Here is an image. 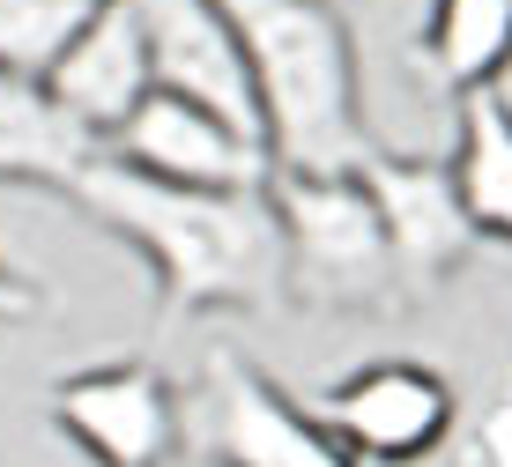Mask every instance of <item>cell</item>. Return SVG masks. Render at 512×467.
Here are the masks:
<instances>
[{"instance_id": "7", "label": "cell", "mask_w": 512, "mask_h": 467, "mask_svg": "<svg viewBox=\"0 0 512 467\" xmlns=\"http://www.w3.org/2000/svg\"><path fill=\"white\" fill-rule=\"evenodd\" d=\"M334 430H342V453L409 467L438 453V438L453 430V386L423 364H372L334 393Z\"/></svg>"}, {"instance_id": "8", "label": "cell", "mask_w": 512, "mask_h": 467, "mask_svg": "<svg viewBox=\"0 0 512 467\" xmlns=\"http://www.w3.org/2000/svg\"><path fill=\"white\" fill-rule=\"evenodd\" d=\"M379 201V223H386V245H394V275L409 282H438L446 267L468 260L475 230H468V208L453 193V171L438 156H386L364 171Z\"/></svg>"}, {"instance_id": "6", "label": "cell", "mask_w": 512, "mask_h": 467, "mask_svg": "<svg viewBox=\"0 0 512 467\" xmlns=\"http://www.w3.org/2000/svg\"><path fill=\"white\" fill-rule=\"evenodd\" d=\"M45 97L90 149H104L134 119V104L149 97V52H141V23H134L127 0H104L90 23H82L67 60L45 75Z\"/></svg>"}, {"instance_id": "3", "label": "cell", "mask_w": 512, "mask_h": 467, "mask_svg": "<svg viewBox=\"0 0 512 467\" xmlns=\"http://www.w3.org/2000/svg\"><path fill=\"white\" fill-rule=\"evenodd\" d=\"M268 215L282 238V275L320 304H372L394 282L379 201L364 178H290L275 171Z\"/></svg>"}, {"instance_id": "14", "label": "cell", "mask_w": 512, "mask_h": 467, "mask_svg": "<svg viewBox=\"0 0 512 467\" xmlns=\"http://www.w3.org/2000/svg\"><path fill=\"white\" fill-rule=\"evenodd\" d=\"M97 8L104 0H0V75L45 89V75L67 60Z\"/></svg>"}, {"instance_id": "9", "label": "cell", "mask_w": 512, "mask_h": 467, "mask_svg": "<svg viewBox=\"0 0 512 467\" xmlns=\"http://www.w3.org/2000/svg\"><path fill=\"white\" fill-rule=\"evenodd\" d=\"M60 423L82 453H97L104 467H164L179 416L156 371L141 364H112V371H82L60 386Z\"/></svg>"}, {"instance_id": "11", "label": "cell", "mask_w": 512, "mask_h": 467, "mask_svg": "<svg viewBox=\"0 0 512 467\" xmlns=\"http://www.w3.org/2000/svg\"><path fill=\"white\" fill-rule=\"evenodd\" d=\"M446 171H453V193H461L475 238L512 245V104L498 89L461 104V141H453Z\"/></svg>"}, {"instance_id": "10", "label": "cell", "mask_w": 512, "mask_h": 467, "mask_svg": "<svg viewBox=\"0 0 512 467\" xmlns=\"http://www.w3.org/2000/svg\"><path fill=\"white\" fill-rule=\"evenodd\" d=\"M423 60H431V82L461 104L498 89V75L512 67V0H431Z\"/></svg>"}, {"instance_id": "13", "label": "cell", "mask_w": 512, "mask_h": 467, "mask_svg": "<svg viewBox=\"0 0 512 467\" xmlns=\"http://www.w3.org/2000/svg\"><path fill=\"white\" fill-rule=\"evenodd\" d=\"M223 430H231V453L245 467H349L342 445H327L305 416L275 401L268 386L231 379V401H223Z\"/></svg>"}, {"instance_id": "5", "label": "cell", "mask_w": 512, "mask_h": 467, "mask_svg": "<svg viewBox=\"0 0 512 467\" xmlns=\"http://www.w3.org/2000/svg\"><path fill=\"white\" fill-rule=\"evenodd\" d=\"M127 8L141 23V52H149V89L201 104L231 134L260 141V104H253V82H245V52H238L231 15L216 0H127Z\"/></svg>"}, {"instance_id": "15", "label": "cell", "mask_w": 512, "mask_h": 467, "mask_svg": "<svg viewBox=\"0 0 512 467\" xmlns=\"http://www.w3.org/2000/svg\"><path fill=\"white\" fill-rule=\"evenodd\" d=\"M15 312H30V290L8 275V267H0V319H15Z\"/></svg>"}, {"instance_id": "1", "label": "cell", "mask_w": 512, "mask_h": 467, "mask_svg": "<svg viewBox=\"0 0 512 467\" xmlns=\"http://www.w3.org/2000/svg\"><path fill=\"white\" fill-rule=\"evenodd\" d=\"M216 8L238 30L268 164L290 178L372 171L379 134L364 127V82L342 8L334 0H216Z\"/></svg>"}, {"instance_id": "12", "label": "cell", "mask_w": 512, "mask_h": 467, "mask_svg": "<svg viewBox=\"0 0 512 467\" xmlns=\"http://www.w3.org/2000/svg\"><path fill=\"white\" fill-rule=\"evenodd\" d=\"M90 156L97 149L52 112V97L38 82L0 75V178H60V186H75V171Z\"/></svg>"}, {"instance_id": "2", "label": "cell", "mask_w": 512, "mask_h": 467, "mask_svg": "<svg viewBox=\"0 0 512 467\" xmlns=\"http://www.w3.org/2000/svg\"><path fill=\"white\" fill-rule=\"evenodd\" d=\"M75 193L119 238L149 253V267L179 304H253L282 275L268 193H179L156 178H134L112 156H90L75 171Z\"/></svg>"}, {"instance_id": "4", "label": "cell", "mask_w": 512, "mask_h": 467, "mask_svg": "<svg viewBox=\"0 0 512 467\" xmlns=\"http://www.w3.org/2000/svg\"><path fill=\"white\" fill-rule=\"evenodd\" d=\"M97 156L127 164L134 178L179 186V193H268V178H275L260 141L231 134L216 112H201V104H186V97H164V89H149V97L134 104V119L104 141Z\"/></svg>"}]
</instances>
